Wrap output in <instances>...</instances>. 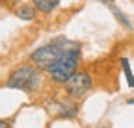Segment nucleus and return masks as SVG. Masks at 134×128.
Segmentation results:
<instances>
[{
	"label": "nucleus",
	"instance_id": "7ed1b4c3",
	"mask_svg": "<svg viewBox=\"0 0 134 128\" xmlns=\"http://www.w3.org/2000/svg\"><path fill=\"white\" fill-rule=\"evenodd\" d=\"M69 43H71V41L67 39V37L60 35V37H56L52 43L43 45V46H39V48H36V50L30 54V61H32L36 67L45 69L47 65H50L52 61H56V59L65 52V48H67V45H69Z\"/></svg>",
	"mask_w": 134,
	"mask_h": 128
},
{
	"label": "nucleus",
	"instance_id": "0eeeda50",
	"mask_svg": "<svg viewBox=\"0 0 134 128\" xmlns=\"http://www.w3.org/2000/svg\"><path fill=\"white\" fill-rule=\"evenodd\" d=\"M32 4L36 6V9H37L39 13L48 15V13H52V11L58 8L60 0H32Z\"/></svg>",
	"mask_w": 134,
	"mask_h": 128
},
{
	"label": "nucleus",
	"instance_id": "423d86ee",
	"mask_svg": "<svg viewBox=\"0 0 134 128\" xmlns=\"http://www.w3.org/2000/svg\"><path fill=\"white\" fill-rule=\"evenodd\" d=\"M15 15L21 21H34L36 15H37V9L34 4H21V6L15 8Z\"/></svg>",
	"mask_w": 134,
	"mask_h": 128
},
{
	"label": "nucleus",
	"instance_id": "f257e3e1",
	"mask_svg": "<svg viewBox=\"0 0 134 128\" xmlns=\"http://www.w3.org/2000/svg\"><path fill=\"white\" fill-rule=\"evenodd\" d=\"M78 59H80V45L71 41L67 45L65 52L56 61L47 65L43 71H45V74L48 76V80L52 84H62L63 86L67 82V78L78 71Z\"/></svg>",
	"mask_w": 134,
	"mask_h": 128
},
{
	"label": "nucleus",
	"instance_id": "1a4fd4ad",
	"mask_svg": "<svg viewBox=\"0 0 134 128\" xmlns=\"http://www.w3.org/2000/svg\"><path fill=\"white\" fill-rule=\"evenodd\" d=\"M121 69H123V72H125V76H127V82H129V87H132V78H134V72L130 71V65H129V59L127 58H121Z\"/></svg>",
	"mask_w": 134,
	"mask_h": 128
},
{
	"label": "nucleus",
	"instance_id": "6e6552de",
	"mask_svg": "<svg viewBox=\"0 0 134 128\" xmlns=\"http://www.w3.org/2000/svg\"><path fill=\"white\" fill-rule=\"evenodd\" d=\"M108 8H110V11H112V15H114V17H115V21H117V22H119V24H121L123 28H127V30H130V28H132V24H130V21H129V17H127V15H125V13H123V11H121L119 8H117L115 4H112V2H110V4H108Z\"/></svg>",
	"mask_w": 134,
	"mask_h": 128
},
{
	"label": "nucleus",
	"instance_id": "20e7f679",
	"mask_svg": "<svg viewBox=\"0 0 134 128\" xmlns=\"http://www.w3.org/2000/svg\"><path fill=\"white\" fill-rule=\"evenodd\" d=\"M91 86H93L91 74L86 71H76L67 78V82L63 84V89H65V95L69 99L78 100V99H84L91 91Z\"/></svg>",
	"mask_w": 134,
	"mask_h": 128
},
{
	"label": "nucleus",
	"instance_id": "f8f14e48",
	"mask_svg": "<svg viewBox=\"0 0 134 128\" xmlns=\"http://www.w3.org/2000/svg\"><path fill=\"white\" fill-rule=\"evenodd\" d=\"M127 104H134V99H129V100H127Z\"/></svg>",
	"mask_w": 134,
	"mask_h": 128
},
{
	"label": "nucleus",
	"instance_id": "f03ea898",
	"mask_svg": "<svg viewBox=\"0 0 134 128\" xmlns=\"http://www.w3.org/2000/svg\"><path fill=\"white\" fill-rule=\"evenodd\" d=\"M41 80H43V74H41L39 67H36L30 61V63H23V65L15 67L9 72V76L6 80V87L32 93L41 86Z\"/></svg>",
	"mask_w": 134,
	"mask_h": 128
},
{
	"label": "nucleus",
	"instance_id": "9d476101",
	"mask_svg": "<svg viewBox=\"0 0 134 128\" xmlns=\"http://www.w3.org/2000/svg\"><path fill=\"white\" fill-rule=\"evenodd\" d=\"M11 126V123L9 121H4V119H0V128H9Z\"/></svg>",
	"mask_w": 134,
	"mask_h": 128
},
{
	"label": "nucleus",
	"instance_id": "39448f33",
	"mask_svg": "<svg viewBox=\"0 0 134 128\" xmlns=\"http://www.w3.org/2000/svg\"><path fill=\"white\" fill-rule=\"evenodd\" d=\"M54 115H56V119H75L78 115V106L73 102V99L67 97V100L56 102Z\"/></svg>",
	"mask_w": 134,
	"mask_h": 128
},
{
	"label": "nucleus",
	"instance_id": "9b49d317",
	"mask_svg": "<svg viewBox=\"0 0 134 128\" xmlns=\"http://www.w3.org/2000/svg\"><path fill=\"white\" fill-rule=\"evenodd\" d=\"M97 2H100V4H104V6H108V4H110V0H97Z\"/></svg>",
	"mask_w": 134,
	"mask_h": 128
}]
</instances>
